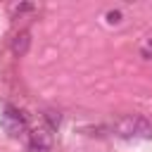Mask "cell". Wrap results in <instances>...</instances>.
Returning a JSON list of instances; mask_svg holds the SVG:
<instances>
[{
	"instance_id": "obj_8",
	"label": "cell",
	"mask_w": 152,
	"mask_h": 152,
	"mask_svg": "<svg viewBox=\"0 0 152 152\" xmlns=\"http://www.w3.org/2000/svg\"><path fill=\"white\" fill-rule=\"evenodd\" d=\"M33 10V5H14V12H28Z\"/></svg>"
},
{
	"instance_id": "obj_6",
	"label": "cell",
	"mask_w": 152,
	"mask_h": 152,
	"mask_svg": "<svg viewBox=\"0 0 152 152\" xmlns=\"http://www.w3.org/2000/svg\"><path fill=\"white\" fill-rule=\"evenodd\" d=\"M140 55H142L145 59H152V38H145V43H142V48H140Z\"/></svg>"
},
{
	"instance_id": "obj_2",
	"label": "cell",
	"mask_w": 152,
	"mask_h": 152,
	"mask_svg": "<svg viewBox=\"0 0 152 152\" xmlns=\"http://www.w3.org/2000/svg\"><path fill=\"white\" fill-rule=\"evenodd\" d=\"M28 150L31 152H52V133H50V128H33L28 133Z\"/></svg>"
},
{
	"instance_id": "obj_1",
	"label": "cell",
	"mask_w": 152,
	"mask_h": 152,
	"mask_svg": "<svg viewBox=\"0 0 152 152\" xmlns=\"http://www.w3.org/2000/svg\"><path fill=\"white\" fill-rule=\"evenodd\" d=\"M2 128L12 138H17L19 133H24L26 131V116H24V112L17 109V107H12V104H7L5 112H2Z\"/></svg>"
},
{
	"instance_id": "obj_7",
	"label": "cell",
	"mask_w": 152,
	"mask_h": 152,
	"mask_svg": "<svg viewBox=\"0 0 152 152\" xmlns=\"http://www.w3.org/2000/svg\"><path fill=\"white\" fill-rule=\"evenodd\" d=\"M107 21H109V24H119V21H121V12H119V10H109V12H107Z\"/></svg>"
},
{
	"instance_id": "obj_4",
	"label": "cell",
	"mask_w": 152,
	"mask_h": 152,
	"mask_svg": "<svg viewBox=\"0 0 152 152\" xmlns=\"http://www.w3.org/2000/svg\"><path fill=\"white\" fill-rule=\"evenodd\" d=\"M133 135L150 140V138H152V121L145 119V116H135V119H133Z\"/></svg>"
},
{
	"instance_id": "obj_3",
	"label": "cell",
	"mask_w": 152,
	"mask_h": 152,
	"mask_svg": "<svg viewBox=\"0 0 152 152\" xmlns=\"http://www.w3.org/2000/svg\"><path fill=\"white\" fill-rule=\"evenodd\" d=\"M28 48H31V33L28 31L14 33V38H12V52H14V57H24L28 52Z\"/></svg>"
},
{
	"instance_id": "obj_5",
	"label": "cell",
	"mask_w": 152,
	"mask_h": 152,
	"mask_svg": "<svg viewBox=\"0 0 152 152\" xmlns=\"http://www.w3.org/2000/svg\"><path fill=\"white\" fill-rule=\"evenodd\" d=\"M43 121H45V126H48L50 131H57V128H59V124H62V114H59V112H55V109H45Z\"/></svg>"
}]
</instances>
